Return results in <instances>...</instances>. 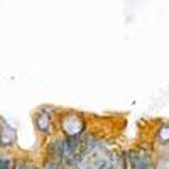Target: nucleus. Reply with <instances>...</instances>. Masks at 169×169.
Masks as SVG:
<instances>
[{"mask_svg": "<svg viewBox=\"0 0 169 169\" xmlns=\"http://www.w3.org/2000/svg\"><path fill=\"white\" fill-rule=\"evenodd\" d=\"M15 169H26V166H24V163H22V161L15 163Z\"/></svg>", "mask_w": 169, "mask_h": 169, "instance_id": "obj_4", "label": "nucleus"}, {"mask_svg": "<svg viewBox=\"0 0 169 169\" xmlns=\"http://www.w3.org/2000/svg\"><path fill=\"white\" fill-rule=\"evenodd\" d=\"M46 169H61V166H59L57 163H54V161H51V163L46 166Z\"/></svg>", "mask_w": 169, "mask_h": 169, "instance_id": "obj_2", "label": "nucleus"}, {"mask_svg": "<svg viewBox=\"0 0 169 169\" xmlns=\"http://www.w3.org/2000/svg\"><path fill=\"white\" fill-rule=\"evenodd\" d=\"M0 169H10V163H9V159H5V157H3V159H2V166H0Z\"/></svg>", "mask_w": 169, "mask_h": 169, "instance_id": "obj_3", "label": "nucleus"}, {"mask_svg": "<svg viewBox=\"0 0 169 169\" xmlns=\"http://www.w3.org/2000/svg\"><path fill=\"white\" fill-rule=\"evenodd\" d=\"M137 169H152L150 167V164H149V159H139V167Z\"/></svg>", "mask_w": 169, "mask_h": 169, "instance_id": "obj_1", "label": "nucleus"}]
</instances>
